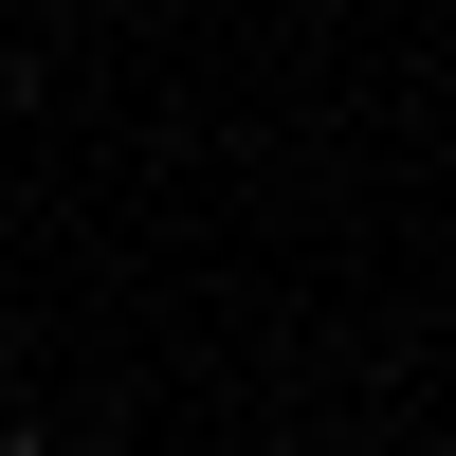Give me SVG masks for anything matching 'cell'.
I'll use <instances>...</instances> for the list:
<instances>
[{
  "label": "cell",
  "instance_id": "1",
  "mask_svg": "<svg viewBox=\"0 0 456 456\" xmlns=\"http://www.w3.org/2000/svg\"><path fill=\"white\" fill-rule=\"evenodd\" d=\"M0 456H55V438H0Z\"/></svg>",
  "mask_w": 456,
  "mask_h": 456
}]
</instances>
